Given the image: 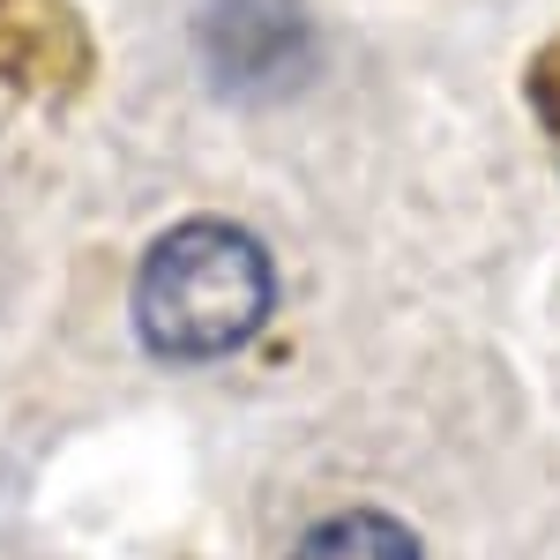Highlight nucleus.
Listing matches in <instances>:
<instances>
[{"label":"nucleus","mask_w":560,"mask_h":560,"mask_svg":"<svg viewBox=\"0 0 560 560\" xmlns=\"http://www.w3.org/2000/svg\"><path fill=\"white\" fill-rule=\"evenodd\" d=\"M202 52L224 90H284L314 60V31L292 0H217L202 15Z\"/></svg>","instance_id":"obj_2"},{"label":"nucleus","mask_w":560,"mask_h":560,"mask_svg":"<svg viewBox=\"0 0 560 560\" xmlns=\"http://www.w3.org/2000/svg\"><path fill=\"white\" fill-rule=\"evenodd\" d=\"M292 560H419V538L382 509H345V516L314 523Z\"/></svg>","instance_id":"obj_3"},{"label":"nucleus","mask_w":560,"mask_h":560,"mask_svg":"<svg viewBox=\"0 0 560 560\" xmlns=\"http://www.w3.org/2000/svg\"><path fill=\"white\" fill-rule=\"evenodd\" d=\"M269 306H277V261L247 224L224 217L173 224L135 269V337L179 366L224 359L261 337Z\"/></svg>","instance_id":"obj_1"}]
</instances>
